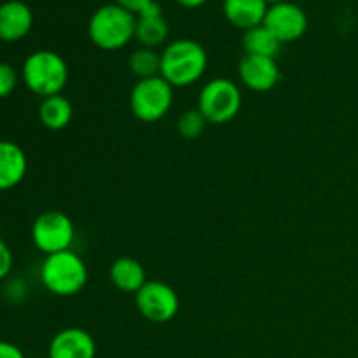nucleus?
Segmentation results:
<instances>
[{
	"label": "nucleus",
	"mask_w": 358,
	"mask_h": 358,
	"mask_svg": "<svg viewBox=\"0 0 358 358\" xmlns=\"http://www.w3.org/2000/svg\"><path fill=\"white\" fill-rule=\"evenodd\" d=\"M206 66L208 55L205 48L192 38H178L161 52L159 76L173 87H189L205 76Z\"/></svg>",
	"instance_id": "obj_1"
},
{
	"label": "nucleus",
	"mask_w": 358,
	"mask_h": 358,
	"mask_svg": "<svg viewBox=\"0 0 358 358\" xmlns=\"http://www.w3.org/2000/svg\"><path fill=\"white\" fill-rule=\"evenodd\" d=\"M38 275L44 289L58 297L77 296L90 278L86 262L73 250L45 255Z\"/></svg>",
	"instance_id": "obj_2"
},
{
	"label": "nucleus",
	"mask_w": 358,
	"mask_h": 358,
	"mask_svg": "<svg viewBox=\"0 0 358 358\" xmlns=\"http://www.w3.org/2000/svg\"><path fill=\"white\" fill-rule=\"evenodd\" d=\"M21 80L37 96L48 98L62 94L69 83V65L58 52L41 49L24 59L21 66Z\"/></svg>",
	"instance_id": "obj_3"
},
{
	"label": "nucleus",
	"mask_w": 358,
	"mask_h": 358,
	"mask_svg": "<svg viewBox=\"0 0 358 358\" xmlns=\"http://www.w3.org/2000/svg\"><path fill=\"white\" fill-rule=\"evenodd\" d=\"M136 16L117 3L98 7L90 17L87 34L91 42L103 51H117L135 38Z\"/></svg>",
	"instance_id": "obj_4"
},
{
	"label": "nucleus",
	"mask_w": 358,
	"mask_h": 358,
	"mask_svg": "<svg viewBox=\"0 0 358 358\" xmlns=\"http://www.w3.org/2000/svg\"><path fill=\"white\" fill-rule=\"evenodd\" d=\"M243 96L234 80L215 77L201 87L198 94V110L205 115L208 124H226L241 110Z\"/></svg>",
	"instance_id": "obj_5"
},
{
	"label": "nucleus",
	"mask_w": 358,
	"mask_h": 358,
	"mask_svg": "<svg viewBox=\"0 0 358 358\" xmlns=\"http://www.w3.org/2000/svg\"><path fill=\"white\" fill-rule=\"evenodd\" d=\"M173 105V86L161 76L136 80L129 93V110L138 121L156 122Z\"/></svg>",
	"instance_id": "obj_6"
},
{
	"label": "nucleus",
	"mask_w": 358,
	"mask_h": 358,
	"mask_svg": "<svg viewBox=\"0 0 358 358\" xmlns=\"http://www.w3.org/2000/svg\"><path fill=\"white\" fill-rule=\"evenodd\" d=\"M76 240V227L72 219L59 210H48L34 220L31 241L44 255L70 250Z\"/></svg>",
	"instance_id": "obj_7"
},
{
	"label": "nucleus",
	"mask_w": 358,
	"mask_h": 358,
	"mask_svg": "<svg viewBox=\"0 0 358 358\" xmlns=\"http://www.w3.org/2000/svg\"><path fill=\"white\" fill-rule=\"evenodd\" d=\"M135 301L140 315L152 324H166L173 320L180 310V299L173 287L157 280L147 282L135 294Z\"/></svg>",
	"instance_id": "obj_8"
},
{
	"label": "nucleus",
	"mask_w": 358,
	"mask_h": 358,
	"mask_svg": "<svg viewBox=\"0 0 358 358\" xmlns=\"http://www.w3.org/2000/svg\"><path fill=\"white\" fill-rule=\"evenodd\" d=\"M262 24L282 44H289V42L299 41L306 34L308 16L303 7L285 0V2L273 3V6L268 7V13H266Z\"/></svg>",
	"instance_id": "obj_9"
},
{
	"label": "nucleus",
	"mask_w": 358,
	"mask_h": 358,
	"mask_svg": "<svg viewBox=\"0 0 358 358\" xmlns=\"http://www.w3.org/2000/svg\"><path fill=\"white\" fill-rule=\"evenodd\" d=\"M238 76L248 90L255 93H266L280 83L282 73H280L276 58L245 55L238 65Z\"/></svg>",
	"instance_id": "obj_10"
},
{
	"label": "nucleus",
	"mask_w": 358,
	"mask_h": 358,
	"mask_svg": "<svg viewBox=\"0 0 358 358\" xmlns=\"http://www.w3.org/2000/svg\"><path fill=\"white\" fill-rule=\"evenodd\" d=\"M48 355L49 358H96V343L84 329H63L49 343Z\"/></svg>",
	"instance_id": "obj_11"
},
{
	"label": "nucleus",
	"mask_w": 358,
	"mask_h": 358,
	"mask_svg": "<svg viewBox=\"0 0 358 358\" xmlns=\"http://www.w3.org/2000/svg\"><path fill=\"white\" fill-rule=\"evenodd\" d=\"M34 27V13L21 0H7L0 6V41L17 42Z\"/></svg>",
	"instance_id": "obj_12"
},
{
	"label": "nucleus",
	"mask_w": 358,
	"mask_h": 358,
	"mask_svg": "<svg viewBox=\"0 0 358 358\" xmlns=\"http://www.w3.org/2000/svg\"><path fill=\"white\" fill-rule=\"evenodd\" d=\"M28 170L24 150L10 140H0V191H9L23 182Z\"/></svg>",
	"instance_id": "obj_13"
},
{
	"label": "nucleus",
	"mask_w": 358,
	"mask_h": 358,
	"mask_svg": "<svg viewBox=\"0 0 358 358\" xmlns=\"http://www.w3.org/2000/svg\"><path fill=\"white\" fill-rule=\"evenodd\" d=\"M266 0H224V16L233 27L243 31L264 23L268 13Z\"/></svg>",
	"instance_id": "obj_14"
},
{
	"label": "nucleus",
	"mask_w": 358,
	"mask_h": 358,
	"mask_svg": "<svg viewBox=\"0 0 358 358\" xmlns=\"http://www.w3.org/2000/svg\"><path fill=\"white\" fill-rule=\"evenodd\" d=\"M112 285L124 294H136L147 283L143 266L133 257H119L112 262L108 271Z\"/></svg>",
	"instance_id": "obj_15"
},
{
	"label": "nucleus",
	"mask_w": 358,
	"mask_h": 358,
	"mask_svg": "<svg viewBox=\"0 0 358 358\" xmlns=\"http://www.w3.org/2000/svg\"><path fill=\"white\" fill-rule=\"evenodd\" d=\"M73 107L69 98L63 94L42 98L41 107H38V119L42 126L51 131H62L72 122Z\"/></svg>",
	"instance_id": "obj_16"
},
{
	"label": "nucleus",
	"mask_w": 358,
	"mask_h": 358,
	"mask_svg": "<svg viewBox=\"0 0 358 358\" xmlns=\"http://www.w3.org/2000/svg\"><path fill=\"white\" fill-rule=\"evenodd\" d=\"M282 42L264 27L250 28L243 34V48L245 55H255V56H266V58H276L278 52L282 51Z\"/></svg>",
	"instance_id": "obj_17"
},
{
	"label": "nucleus",
	"mask_w": 358,
	"mask_h": 358,
	"mask_svg": "<svg viewBox=\"0 0 358 358\" xmlns=\"http://www.w3.org/2000/svg\"><path fill=\"white\" fill-rule=\"evenodd\" d=\"M170 28L163 16H136L135 38L142 48L154 49L168 38Z\"/></svg>",
	"instance_id": "obj_18"
},
{
	"label": "nucleus",
	"mask_w": 358,
	"mask_h": 358,
	"mask_svg": "<svg viewBox=\"0 0 358 358\" xmlns=\"http://www.w3.org/2000/svg\"><path fill=\"white\" fill-rule=\"evenodd\" d=\"M128 66L138 80L156 77L161 72V55L154 49L140 48L129 55Z\"/></svg>",
	"instance_id": "obj_19"
},
{
	"label": "nucleus",
	"mask_w": 358,
	"mask_h": 358,
	"mask_svg": "<svg viewBox=\"0 0 358 358\" xmlns=\"http://www.w3.org/2000/svg\"><path fill=\"white\" fill-rule=\"evenodd\" d=\"M206 124H208V121L198 108H189L178 117L177 131L182 138L196 140L205 133Z\"/></svg>",
	"instance_id": "obj_20"
},
{
	"label": "nucleus",
	"mask_w": 358,
	"mask_h": 358,
	"mask_svg": "<svg viewBox=\"0 0 358 358\" xmlns=\"http://www.w3.org/2000/svg\"><path fill=\"white\" fill-rule=\"evenodd\" d=\"M17 80H20V76H17L16 69L10 63L0 62V100L14 93V90L17 87Z\"/></svg>",
	"instance_id": "obj_21"
},
{
	"label": "nucleus",
	"mask_w": 358,
	"mask_h": 358,
	"mask_svg": "<svg viewBox=\"0 0 358 358\" xmlns=\"http://www.w3.org/2000/svg\"><path fill=\"white\" fill-rule=\"evenodd\" d=\"M14 257L10 248L7 247L6 241L0 238V282H3L6 278H9L10 271H13Z\"/></svg>",
	"instance_id": "obj_22"
},
{
	"label": "nucleus",
	"mask_w": 358,
	"mask_h": 358,
	"mask_svg": "<svg viewBox=\"0 0 358 358\" xmlns=\"http://www.w3.org/2000/svg\"><path fill=\"white\" fill-rule=\"evenodd\" d=\"M28 287L23 280H13V282H7L6 287V297L10 303H21V301L27 297Z\"/></svg>",
	"instance_id": "obj_23"
},
{
	"label": "nucleus",
	"mask_w": 358,
	"mask_h": 358,
	"mask_svg": "<svg viewBox=\"0 0 358 358\" xmlns=\"http://www.w3.org/2000/svg\"><path fill=\"white\" fill-rule=\"evenodd\" d=\"M0 358H27L23 350L10 341H0Z\"/></svg>",
	"instance_id": "obj_24"
},
{
	"label": "nucleus",
	"mask_w": 358,
	"mask_h": 358,
	"mask_svg": "<svg viewBox=\"0 0 358 358\" xmlns=\"http://www.w3.org/2000/svg\"><path fill=\"white\" fill-rule=\"evenodd\" d=\"M150 2H152V0H115L117 6L124 7V9H128L129 13H133L135 16H138Z\"/></svg>",
	"instance_id": "obj_25"
},
{
	"label": "nucleus",
	"mask_w": 358,
	"mask_h": 358,
	"mask_svg": "<svg viewBox=\"0 0 358 358\" xmlns=\"http://www.w3.org/2000/svg\"><path fill=\"white\" fill-rule=\"evenodd\" d=\"M182 7H187V9H196V7H201L203 3H206L208 0H177Z\"/></svg>",
	"instance_id": "obj_26"
},
{
	"label": "nucleus",
	"mask_w": 358,
	"mask_h": 358,
	"mask_svg": "<svg viewBox=\"0 0 358 358\" xmlns=\"http://www.w3.org/2000/svg\"><path fill=\"white\" fill-rule=\"evenodd\" d=\"M280 2H285V0H266L268 6H273V3H280Z\"/></svg>",
	"instance_id": "obj_27"
},
{
	"label": "nucleus",
	"mask_w": 358,
	"mask_h": 358,
	"mask_svg": "<svg viewBox=\"0 0 358 358\" xmlns=\"http://www.w3.org/2000/svg\"><path fill=\"white\" fill-rule=\"evenodd\" d=\"M156 2H157V0H156Z\"/></svg>",
	"instance_id": "obj_28"
}]
</instances>
